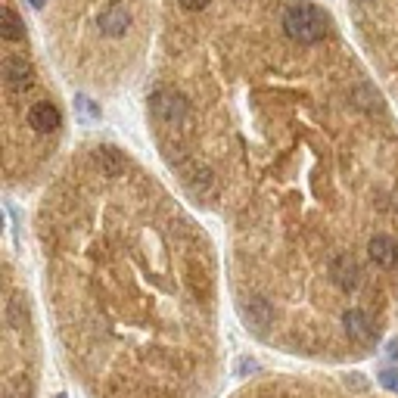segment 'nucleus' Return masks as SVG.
Listing matches in <instances>:
<instances>
[{
  "instance_id": "nucleus-2",
  "label": "nucleus",
  "mask_w": 398,
  "mask_h": 398,
  "mask_svg": "<svg viewBox=\"0 0 398 398\" xmlns=\"http://www.w3.org/2000/svg\"><path fill=\"white\" fill-rule=\"evenodd\" d=\"M190 106L184 94H177V90H168V88H159L152 90L150 97V115L156 118L159 125H181L184 118H187Z\"/></svg>"
},
{
  "instance_id": "nucleus-10",
  "label": "nucleus",
  "mask_w": 398,
  "mask_h": 398,
  "mask_svg": "<svg viewBox=\"0 0 398 398\" xmlns=\"http://www.w3.org/2000/svg\"><path fill=\"white\" fill-rule=\"evenodd\" d=\"M0 35H4V41H22L25 38V25L10 4L0 6Z\"/></svg>"
},
{
  "instance_id": "nucleus-7",
  "label": "nucleus",
  "mask_w": 398,
  "mask_h": 398,
  "mask_svg": "<svg viewBox=\"0 0 398 398\" xmlns=\"http://www.w3.org/2000/svg\"><path fill=\"white\" fill-rule=\"evenodd\" d=\"M28 125L38 134H50L63 125V115H59V109L53 103H35L28 109Z\"/></svg>"
},
{
  "instance_id": "nucleus-18",
  "label": "nucleus",
  "mask_w": 398,
  "mask_h": 398,
  "mask_svg": "<svg viewBox=\"0 0 398 398\" xmlns=\"http://www.w3.org/2000/svg\"><path fill=\"white\" fill-rule=\"evenodd\" d=\"M386 355H389V358H392V361H398V342H389Z\"/></svg>"
},
{
  "instance_id": "nucleus-19",
  "label": "nucleus",
  "mask_w": 398,
  "mask_h": 398,
  "mask_svg": "<svg viewBox=\"0 0 398 398\" xmlns=\"http://www.w3.org/2000/svg\"><path fill=\"white\" fill-rule=\"evenodd\" d=\"M31 6H35V10H41V6H44V0H31Z\"/></svg>"
},
{
  "instance_id": "nucleus-16",
  "label": "nucleus",
  "mask_w": 398,
  "mask_h": 398,
  "mask_svg": "<svg viewBox=\"0 0 398 398\" xmlns=\"http://www.w3.org/2000/svg\"><path fill=\"white\" fill-rule=\"evenodd\" d=\"M75 103H78V109H81V112H84V118H97L100 115V109H94V106H90V100L88 97H75Z\"/></svg>"
},
{
  "instance_id": "nucleus-3",
  "label": "nucleus",
  "mask_w": 398,
  "mask_h": 398,
  "mask_svg": "<svg viewBox=\"0 0 398 398\" xmlns=\"http://www.w3.org/2000/svg\"><path fill=\"white\" fill-rule=\"evenodd\" d=\"M128 25H131V13L125 6V0H109L106 10L100 13V31L106 38H122L128 31Z\"/></svg>"
},
{
  "instance_id": "nucleus-6",
  "label": "nucleus",
  "mask_w": 398,
  "mask_h": 398,
  "mask_svg": "<svg viewBox=\"0 0 398 398\" xmlns=\"http://www.w3.org/2000/svg\"><path fill=\"white\" fill-rule=\"evenodd\" d=\"M4 75H6V84L13 90H25L31 81H35V69L25 56H6L4 59Z\"/></svg>"
},
{
  "instance_id": "nucleus-12",
  "label": "nucleus",
  "mask_w": 398,
  "mask_h": 398,
  "mask_svg": "<svg viewBox=\"0 0 398 398\" xmlns=\"http://www.w3.org/2000/svg\"><path fill=\"white\" fill-rule=\"evenodd\" d=\"M243 315L249 318V324L265 327L268 320H271V308H268L265 299H249V305H243Z\"/></svg>"
},
{
  "instance_id": "nucleus-8",
  "label": "nucleus",
  "mask_w": 398,
  "mask_h": 398,
  "mask_svg": "<svg viewBox=\"0 0 398 398\" xmlns=\"http://www.w3.org/2000/svg\"><path fill=\"white\" fill-rule=\"evenodd\" d=\"M342 324H345V333H349L355 342H367L370 336H374V324H370V318L364 315L361 308H352V311H345Z\"/></svg>"
},
{
  "instance_id": "nucleus-5",
  "label": "nucleus",
  "mask_w": 398,
  "mask_h": 398,
  "mask_svg": "<svg viewBox=\"0 0 398 398\" xmlns=\"http://www.w3.org/2000/svg\"><path fill=\"white\" fill-rule=\"evenodd\" d=\"M367 256L379 268H395L398 265V243L386 234H377V236H370V243H367Z\"/></svg>"
},
{
  "instance_id": "nucleus-4",
  "label": "nucleus",
  "mask_w": 398,
  "mask_h": 398,
  "mask_svg": "<svg viewBox=\"0 0 398 398\" xmlns=\"http://www.w3.org/2000/svg\"><path fill=\"white\" fill-rule=\"evenodd\" d=\"M330 281L340 286L342 293H352L355 286H358V281H361V268H358V261H355V258L349 256V252H340V256L330 261Z\"/></svg>"
},
{
  "instance_id": "nucleus-14",
  "label": "nucleus",
  "mask_w": 398,
  "mask_h": 398,
  "mask_svg": "<svg viewBox=\"0 0 398 398\" xmlns=\"http://www.w3.org/2000/svg\"><path fill=\"white\" fill-rule=\"evenodd\" d=\"M355 97H361L358 103L364 109H379V94L370 88V84H358V88H355Z\"/></svg>"
},
{
  "instance_id": "nucleus-11",
  "label": "nucleus",
  "mask_w": 398,
  "mask_h": 398,
  "mask_svg": "<svg viewBox=\"0 0 398 398\" xmlns=\"http://www.w3.org/2000/svg\"><path fill=\"white\" fill-rule=\"evenodd\" d=\"M6 324L13 330L28 324V305H25L22 295H10V299H6Z\"/></svg>"
},
{
  "instance_id": "nucleus-13",
  "label": "nucleus",
  "mask_w": 398,
  "mask_h": 398,
  "mask_svg": "<svg viewBox=\"0 0 398 398\" xmlns=\"http://www.w3.org/2000/svg\"><path fill=\"white\" fill-rule=\"evenodd\" d=\"M187 187L197 193V197H209L211 193V174L202 168V172H193V174H187Z\"/></svg>"
},
{
  "instance_id": "nucleus-1",
  "label": "nucleus",
  "mask_w": 398,
  "mask_h": 398,
  "mask_svg": "<svg viewBox=\"0 0 398 398\" xmlns=\"http://www.w3.org/2000/svg\"><path fill=\"white\" fill-rule=\"evenodd\" d=\"M327 13H320L311 4H290L283 10V31L286 38L299 41V44H318L327 35Z\"/></svg>"
},
{
  "instance_id": "nucleus-17",
  "label": "nucleus",
  "mask_w": 398,
  "mask_h": 398,
  "mask_svg": "<svg viewBox=\"0 0 398 398\" xmlns=\"http://www.w3.org/2000/svg\"><path fill=\"white\" fill-rule=\"evenodd\" d=\"M181 6L184 10H206L209 0H181Z\"/></svg>"
},
{
  "instance_id": "nucleus-15",
  "label": "nucleus",
  "mask_w": 398,
  "mask_h": 398,
  "mask_svg": "<svg viewBox=\"0 0 398 398\" xmlns=\"http://www.w3.org/2000/svg\"><path fill=\"white\" fill-rule=\"evenodd\" d=\"M379 383H383L389 392H398V370H383V374H379Z\"/></svg>"
},
{
  "instance_id": "nucleus-9",
  "label": "nucleus",
  "mask_w": 398,
  "mask_h": 398,
  "mask_svg": "<svg viewBox=\"0 0 398 398\" xmlns=\"http://www.w3.org/2000/svg\"><path fill=\"white\" fill-rule=\"evenodd\" d=\"M94 162L100 165V172H103L106 177H118L125 172V159H122V152H118L115 147H97L94 150Z\"/></svg>"
}]
</instances>
